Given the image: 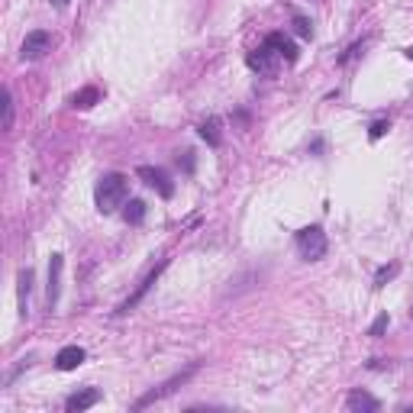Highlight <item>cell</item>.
<instances>
[{"instance_id": "obj_21", "label": "cell", "mask_w": 413, "mask_h": 413, "mask_svg": "<svg viewBox=\"0 0 413 413\" xmlns=\"http://www.w3.org/2000/svg\"><path fill=\"white\" fill-rule=\"evenodd\" d=\"M384 133H388V123H384V119H378V123L372 126V133H368V136H372V139H381Z\"/></svg>"}, {"instance_id": "obj_18", "label": "cell", "mask_w": 413, "mask_h": 413, "mask_svg": "<svg viewBox=\"0 0 413 413\" xmlns=\"http://www.w3.org/2000/svg\"><path fill=\"white\" fill-rule=\"evenodd\" d=\"M4 129H13V94L4 88Z\"/></svg>"}, {"instance_id": "obj_3", "label": "cell", "mask_w": 413, "mask_h": 413, "mask_svg": "<svg viewBox=\"0 0 413 413\" xmlns=\"http://www.w3.org/2000/svg\"><path fill=\"white\" fill-rule=\"evenodd\" d=\"M46 52H52V32H46V29L26 32L23 46H20V58L23 62H39Z\"/></svg>"}, {"instance_id": "obj_5", "label": "cell", "mask_w": 413, "mask_h": 413, "mask_svg": "<svg viewBox=\"0 0 413 413\" xmlns=\"http://www.w3.org/2000/svg\"><path fill=\"white\" fill-rule=\"evenodd\" d=\"M275 48L271 46H258L255 52H249V68L258 74H265V78H275L278 74V62H275Z\"/></svg>"}, {"instance_id": "obj_19", "label": "cell", "mask_w": 413, "mask_h": 413, "mask_svg": "<svg viewBox=\"0 0 413 413\" xmlns=\"http://www.w3.org/2000/svg\"><path fill=\"white\" fill-rule=\"evenodd\" d=\"M398 271H400V265H384V268H378V275H374V287H384V281H391Z\"/></svg>"}, {"instance_id": "obj_13", "label": "cell", "mask_w": 413, "mask_h": 413, "mask_svg": "<svg viewBox=\"0 0 413 413\" xmlns=\"http://www.w3.org/2000/svg\"><path fill=\"white\" fill-rule=\"evenodd\" d=\"M200 139L216 149V145H220V119H206V123H200Z\"/></svg>"}, {"instance_id": "obj_16", "label": "cell", "mask_w": 413, "mask_h": 413, "mask_svg": "<svg viewBox=\"0 0 413 413\" xmlns=\"http://www.w3.org/2000/svg\"><path fill=\"white\" fill-rule=\"evenodd\" d=\"M123 216H126L129 226H139V223L145 220V204H143V200H129L126 210H123Z\"/></svg>"}, {"instance_id": "obj_2", "label": "cell", "mask_w": 413, "mask_h": 413, "mask_svg": "<svg viewBox=\"0 0 413 413\" xmlns=\"http://www.w3.org/2000/svg\"><path fill=\"white\" fill-rule=\"evenodd\" d=\"M294 246H297L303 262H320L326 255V249H329L326 246V232L320 230V226H303V230H297Z\"/></svg>"}, {"instance_id": "obj_8", "label": "cell", "mask_w": 413, "mask_h": 413, "mask_svg": "<svg viewBox=\"0 0 413 413\" xmlns=\"http://www.w3.org/2000/svg\"><path fill=\"white\" fill-rule=\"evenodd\" d=\"M62 265H65V258L58 252L48 258V307H55V303H58V287H62Z\"/></svg>"}, {"instance_id": "obj_20", "label": "cell", "mask_w": 413, "mask_h": 413, "mask_svg": "<svg viewBox=\"0 0 413 413\" xmlns=\"http://www.w3.org/2000/svg\"><path fill=\"white\" fill-rule=\"evenodd\" d=\"M388 323H391V317H388V313H381V317H378V320H374V323H372V329H368V336H381L384 329H388Z\"/></svg>"}, {"instance_id": "obj_7", "label": "cell", "mask_w": 413, "mask_h": 413, "mask_svg": "<svg viewBox=\"0 0 413 413\" xmlns=\"http://www.w3.org/2000/svg\"><path fill=\"white\" fill-rule=\"evenodd\" d=\"M197 368H200V362H194V365L188 368V372L175 374V378H171V381H165V384H162L159 391H149V394H145V398H139V400H136V410H143V407H149L152 400H159V398H165V394H171V391H175L178 384H184V381H188V378H191V374L197 372Z\"/></svg>"}, {"instance_id": "obj_15", "label": "cell", "mask_w": 413, "mask_h": 413, "mask_svg": "<svg viewBox=\"0 0 413 413\" xmlns=\"http://www.w3.org/2000/svg\"><path fill=\"white\" fill-rule=\"evenodd\" d=\"M29 291H32V268L20 271V313L26 317V301H29Z\"/></svg>"}, {"instance_id": "obj_10", "label": "cell", "mask_w": 413, "mask_h": 413, "mask_svg": "<svg viewBox=\"0 0 413 413\" xmlns=\"http://www.w3.org/2000/svg\"><path fill=\"white\" fill-rule=\"evenodd\" d=\"M97 400H100V391H97V388H84V391H78V394H72V398L65 400V410H68V413H81V410H88V407H94Z\"/></svg>"}, {"instance_id": "obj_1", "label": "cell", "mask_w": 413, "mask_h": 413, "mask_svg": "<svg viewBox=\"0 0 413 413\" xmlns=\"http://www.w3.org/2000/svg\"><path fill=\"white\" fill-rule=\"evenodd\" d=\"M126 197H129L126 175L110 171V175H103L100 181H97L94 200H97V210H100V214H117L119 206H126Z\"/></svg>"}, {"instance_id": "obj_22", "label": "cell", "mask_w": 413, "mask_h": 413, "mask_svg": "<svg viewBox=\"0 0 413 413\" xmlns=\"http://www.w3.org/2000/svg\"><path fill=\"white\" fill-rule=\"evenodd\" d=\"M68 4H72V0H52V7H58V10H65Z\"/></svg>"}, {"instance_id": "obj_23", "label": "cell", "mask_w": 413, "mask_h": 413, "mask_svg": "<svg viewBox=\"0 0 413 413\" xmlns=\"http://www.w3.org/2000/svg\"><path fill=\"white\" fill-rule=\"evenodd\" d=\"M407 58H410V62H413V46H410V48H407Z\"/></svg>"}, {"instance_id": "obj_11", "label": "cell", "mask_w": 413, "mask_h": 413, "mask_svg": "<svg viewBox=\"0 0 413 413\" xmlns=\"http://www.w3.org/2000/svg\"><path fill=\"white\" fill-rule=\"evenodd\" d=\"M346 407H349L352 413H378V410H381V404H378V400H374L368 391H362V388L352 391L349 400H346Z\"/></svg>"}, {"instance_id": "obj_14", "label": "cell", "mask_w": 413, "mask_h": 413, "mask_svg": "<svg viewBox=\"0 0 413 413\" xmlns=\"http://www.w3.org/2000/svg\"><path fill=\"white\" fill-rule=\"evenodd\" d=\"M97 100H100V91H97V88H84V91H78V94H74L72 107H78V110H88V107H94Z\"/></svg>"}, {"instance_id": "obj_9", "label": "cell", "mask_w": 413, "mask_h": 413, "mask_svg": "<svg viewBox=\"0 0 413 413\" xmlns=\"http://www.w3.org/2000/svg\"><path fill=\"white\" fill-rule=\"evenodd\" d=\"M84 358H88V352L81 349V346H65V349L55 355V368L58 372H74Z\"/></svg>"}, {"instance_id": "obj_17", "label": "cell", "mask_w": 413, "mask_h": 413, "mask_svg": "<svg viewBox=\"0 0 413 413\" xmlns=\"http://www.w3.org/2000/svg\"><path fill=\"white\" fill-rule=\"evenodd\" d=\"M294 32L301 39H310V36H313V23H310L303 13H294Z\"/></svg>"}, {"instance_id": "obj_12", "label": "cell", "mask_w": 413, "mask_h": 413, "mask_svg": "<svg viewBox=\"0 0 413 413\" xmlns=\"http://www.w3.org/2000/svg\"><path fill=\"white\" fill-rule=\"evenodd\" d=\"M265 46H271L275 52H278L284 62H297V46L291 39H287L284 32H268V39H265Z\"/></svg>"}, {"instance_id": "obj_4", "label": "cell", "mask_w": 413, "mask_h": 413, "mask_svg": "<svg viewBox=\"0 0 413 413\" xmlns=\"http://www.w3.org/2000/svg\"><path fill=\"white\" fill-rule=\"evenodd\" d=\"M136 175L143 178L145 184H149L152 191H159V197H165V200H171L175 197V181L162 171V168H152V165H139L136 168Z\"/></svg>"}, {"instance_id": "obj_6", "label": "cell", "mask_w": 413, "mask_h": 413, "mask_svg": "<svg viewBox=\"0 0 413 413\" xmlns=\"http://www.w3.org/2000/svg\"><path fill=\"white\" fill-rule=\"evenodd\" d=\"M165 265H168V262H159V265H155V268H152L149 275H145V281H143V284L136 287V294H129L126 301H123V303H119V307H117V313H129V310H136V303L143 301V297L152 291V284L159 281V275H162V271H165Z\"/></svg>"}]
</instances>
